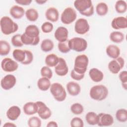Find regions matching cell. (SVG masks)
<instances>
[{"instance_id": "1", "label": "cell", "mask_w": 127, "mask_h": 127, "mask_svg": "<svg viewBox=\"0 0 127 127\" xmlns=\"http://www.w3.org/2000/svg\"><path fill=\"white\" fill-rule=\"evenodd\" d=\"M73 4L75 8L83 15L89 17L94 13V6L90 0H76Z\"/></svg>"}, {"instance_id": "2", "label": "cell", "mask_w": 127, "mask_h": 127, "mask_svg": "<svg viewBox=\"0 0 127 127\" xmlns=\"http://www.w3.org/2000/svg\"><path fill=\"white\" fill-rule=\"evenodd\" d=\"M0 26L1 32L6 35H10L17 31L18 26L9 17L3 16L0 20Z\"/></svg>"}, {"instance_id": "3", "label": "cell", "mask_w": 127, "mask_h": 127, "mask_svg": "<svg viewBox=\"0 0 127 127\" xmlns=\"http://www.w3.org/2000/svg\"><path fill=\"white\" fill-rule=\"evenodd\" d=\"M89 95L90 97L94 100L102 101L108 96V90L105 85H95L90 89Z\"/></svg>"}, {"instance_id": "4", "label": "cell", "mask_w": 127, "mask_h": 127, "mask_svg": "<svg viewBox=\"0 0 127 127\" xmlns=\"http://www.w3.org/2000/svg\"><path fill=\"white\" fill-rule=\"evenodd\" d=\"M88 62V58L86 55L82 54L77 56L74 60L73 70L79 74H84L87 70Z\"/></svg>"}, {"instance_id": "5", "label": "cell", "mask_w": 127, "mask_h": 127, "mask_svg": "<svg viewBox=\"0 0 127 127\" xmlns=\"http://www.w3.org/2000/svg\"><path fill=\"white\" fill-rule=\"evenodd\" d=\"M50 89L51 93L57 101L62 102L65 99L66 97L65 90L60 83H53L51 85Z\"/></svg>"}, {"instance_id": "6", "label": "cell", "mask_w": 127, "mask_h": 127, "mask_svg": "<svg viewBox=\"0 0 127 127\" xmlns=\"http://www.w3.org/2000/svg\"><path fill=\"white\" fill-rule=\"evenodd\" d=\"M68 45L70 50L77 52H83L87 47V41L80 37H74L68 40Z\"/></svg>"}, {"instance_id": "7", "label": "cell", "mask_w": 127, "mask_h": 127, "mask_svg": "<svg viewBox=\"0 0 127 127\" xmlns=\"http://www.w3.org/2000/svg\"><path fill=\"white\" fill-rule=\"evenodd\" d=\"M77 14L75 10L71 7L66 8L62 12L61 16V20L64 24H69L76 19Z\"/></svg>"}, {"instance_id": "8", "label": "cell", "mask_w": 127, "mask_h": 127, "mask_svg": "<svg viewBox=\"0 0 127 127\" xmlns=\"http://www.w3.org/2000/svg\"><path fill=\"white\" fill-rule=\"evenodd\" d=\"M124 64V59L122 57H118L110 61L108 64V67L111 72L117 74L123 68Z\"/></svg>"}, {"instance_id": "9", "label": "cell", "mask_w": 127, "mask_h": 127, "mask_svg": "<svg viewBox=\"0 0 127 127\" xmlns=\"http://www.w3.org/2000/svg\"><path fill=\"white\" fill-rule=\"evenodd\" d=\"M90 26L87 20L85 18H79L76 20L74 25V30L78 34L83 35L88 32Z\"/></svg>"}, {"instance_id": "10", "label": "cell", "mask_w": 127, "mask_h": 127, "mask_svg": "<svg viewBox=\"0 0 127 127\" xmlns=\"http://www.w3.org/2000/svg\"><path fill=\"white\" fill-rule=\"evenodd\" d=\"M1 67L5 72H13L18 67V64L9 58L3 59L1 62Z\"/></svg>"}, {"instance_id": "11", "label": "cell", "mask_w": 127, "mask_h": 127, "mask_svg": "<svg viewBox=\"0 0 127 127\" xmlns=\"http://www.w3.org/2000/svg\"><path fill=\"white\" fill-rule=\"evenodd\" d=\"M37 113L40 118L43 120H47L50 118L52 115L51 110L46 106V105L42 101H37Z\"/></svg>"}, {"instance_id": "12", "label": "cell", "mask_w": 127, "mask_h": 127, "mask_svg": "<svg viewBox=\"0 0 127 127\" xmlns=\"http://www.w3.org/2000/svg\"><path fill=\"white\" fill-rule=\"evenodd\" d=\"M16 83V77L12 74H7L1 79L0 85L3 89L8 90L13 88Z\"/></svg>"}, {"instance_id": "13", "label": "cell", "mask_w": 127, "mask_h": 127, "mask_svg": "<svg viewBox=\"0 0 127 127\" xmlns=\"http://www.w3.org/2000/svg\"><path fill=\"white\" fill-rule=\"evenodd\" d=\"M114 123V118L109 114L101 113L98 115V123L99 127L110 126Z\"/></svg>"}, {"instance_id": "14", "label": "cell", "mask_w": 127, "mask_h": 127, "mask_svg": "<svg viewBox=\"0 0 127 127\" xmlns=\"http://www.w3.org/2000/svg\"><path fill=\"white\" fill-rule=\"evenodd\" d=\"M55 71L56 74L60 76H64L68 73V68L64 59L59 58V62L55 66Z\"/></svg>"}, {"instance_id": "15", "label": "cell", "mask_w": 127, "mask_h": 127, "mask_svg": "<svg viewBox=\"0 0 127 127\" xmlns=\"http://www.w3.org/2000/svg\"><path fill=\"white\" fill-rule=\"evenodd\" d=\"M68 32L67 29L63 26L59 27L54 33L56 39L59 42H65L68 39Z\"/></svg>"}, {"instance_id": "16", "label": "cell", "mask_w": 127, "mask_h": 127, "mask_svg": "<svg viewBox=\"0 0 127 127\" xmlns=\"http://www.w3.org/2000/svg\"><path fill=\"white\" fill-rule=\"evenodd\" d=\"M111 26L113 29L116 30L125 29L127 27V19L124 16L115 17L111 22Z\"/></svg>"}, {"instance_id": "17", "label": "cell", "mask_w": 127, "mask_h": 127, "mask_svg": "<svg viewBox=\"0 0 127 127\" xmlns=\"http://www.w3.org/2000/svg\"><path fill=\"white\" fill-rule=\"evenodd\" d=\"M21 110L17 106H12L10 107L6 112L7 118L11 121H15L20 116Z\"/></svg>"}, {"instance_id": "18", "label": "cell", "mask_w": 127, "mask_h": 127, "mask_svg": "<svg viewBox=\"0 0 127 127\" xmlns=\"http://www.w3.org/2000/svg\"><path fill=\"white\" fill-rule=\"evenodd\" d=\"M66 87L69 94L72 96H77L80 92V86L75 82L70 81L68 82L66 85Z\"/></svg>"}, {"instance_id": "19", "label": "cell", "mask_w": 127, "mask_h": 127, "mask_svg": "<svg viewBox=\"0 0 127 127\" xmlns=\"http://www.w3.org/2000/svg\"><path fill=\"white\" fill-rule=\"evenodd\" d=\"M45 16L48 20L55 22L59 19V13L57 8L51 7L47 9L45 12Z\"/></svg>"}, {"instance_id": "20", "label": "cell", "mask_w": 127, "mask_h": 127, "mask_svg": "<svg viewBox=\"0 0 127 127\" xmlns=\"http://www.w3.org/2000/svg\"><path fill=\"white\" fill-rule=\"evenodd\" d=\"M9 13L14 18L18 19L21 18L24 16L25 10L22 7L15 5L10 8Z\"/></svg>"}, {"instance_id": "21", "label": "cell", "mask_w": 127, "mask_h": 127, "mask_svg": "<svg viewBox=\"0 0 127 127\" xmlns=\"http://www.w3.org/2000/svg\"><path fill=\"white\" fill-rule=\"evenodd\" d=\"M89 75L92 81L95 82L101 81L104 78L103 73L96 68H92L89 71Z\"/></svg>"}, {"instance_id": "22", "label": "cell", "mask_w": 127, "mask_h": 127, "mask_svg": "<svg viewBox=\"0 0 127 127\" xmlns=\"http://www.w3.org/2000/svg\"><path fill=\"white\" fill-rule=\"evenodd\" d=\"M37 105L36 102H29L25 103L23 107L24 113L27 115H32L37 113Z\"/></svg>"}, {"instance_id": "23", "label": "cell", "mask_w": 127, "mask_h": 127, "mask_svg": "<svg viewBox=\"0 0 127 127\" xmlns=\"http://www.w3.org/2000/svg\"><path fill=\"white\" fill-rule=\"evenodd\" d=\"M106 52L107 55L113 59L119 57L120 55V48L115 45H110L106 48Z\"/></svg>"}, {"instance_id": "24", "label": "cell", "mask_w": 127, "mask_h": 127, "mask_svg": "<svg viewBox=\"0 0 127 127\" xmlns=\"http://www.w3.org/2000/svg\"><path fill=\"white\" fill-rule=\"evenodd\" d=\"M24 33L29 37L36 38L39 36L40 31L38 27L36 25H29L26 27Z\"/></svg>"}, {"instance_id": "25", "label": "cell", "mask_w": 127, "mask_h": 127, "mask_svg": "<svg viewBox=\"0 0 127 127\" xmlns=\"http://www.w3.org/2000/svg\"><path fill=\"white\" fill-rule=\"evenodd\" d=\"M21 40L24 45L35 46L39 43L40 38L39 36L36 38H32L27 36L24 33L21 35Z\"/></svg>"}, {"instance_id": "26", "label": "cell", "mask_w": 127, "mask_h": 127, "mask_svg": "<svg viewBox=\"0 0 127 127\" xmlns=\"http://www.w3.org/2000/svg\"><path fill=\"white\" fill-rule=\"evenodd\" d=\"M12 56L16 61L22 64L26 58V50L15 49L12 52Z\"/></svg>"}, {"instance_id": "27", "label": "cell", "mask_w": 127, "mask_h": 127, "mask_svg": "<svg viewBox=\"0 0 127 127\" xmlns=\"http://www.w3.org/2000/svg\"><path fill=\"white\" fill-rule=\"evenodd\" d=\"M51 82L49 78L42 77L39 78L37 81L38 88L43 91L48 90L51 87Z\"/></svg>"}, {"instance_id": "28", "label": "cell", "mask_w": 127, "mask_h": 127, "mask_svg": "<svg viewBox=\"0 0 127 127\" xmlns=\"http://www.w3.org/2000/svg\"><path fill=\"white\" fill-rule=\"evenodd\" d=\"M59 58L54 54L47 55L45 58V64L49 67L55 66L59 62Z\"/></svg>"}, {"instance_id": "29", "label": "cell", "mask_w": 127, "mask_h": 127, "mask_svg": "<svg viewBox=\"0 0 127 127\" xmlns=\"http://www.w3.org/2000/svg\"><path fill=\"white\" fill-rule=\"evenodd\" d=\"M124 34L121 32L114 31L110 33V40L116 43H120L123 42L124 40Z\"/></svg>"}, {"instance_id": "30", "label": "cell", "mask_w": 127, "mask_h": 127, "mask_svg": "<svg viewBox=\"0 0 127 127\" xmlns=\"http://www.w3.org/2000/svg\"><path fill=\"white\" fill-rule=\"evenodd\" d=\"M54 47L53 42L49 39H44L41 44V49L44 52H48L52 51Z\"/></svg>"}, {"instance_id": "31", "label": "cell", "mask_w": 127, "mask_h": 127, "mask_svg": "<svg viewBox=\"0 0 127 127\" xmlns=\"http://www.w3.org/2000/svg\"><path fill=\"white\" fill-rule=\"evenodd\" d=\"M25 16L28 20L32 22L35 21L39 17L37 10L34 8H29L25 12Z\"/></svg>"}, {"instance_id": "32", "label": "cell", "mask_w": 127, "mask_h": 127, "mask_svg": "<svg viewBox=\"0 0 127 127\" xmlns=\"http://www.w3.org/2000/svg\"><path fill=\"white\" fill-rule=\"evenodd\" d=\"M85 120L86 122L90 125H97L98 115L93 112H88L85 116Z\"/></svg>"}, {"instance_id": "33", "label": "cell", "mask_w": 127, "mask_h": 127, "mask_svg": "<svg viewBox=\"0 0 127 127\" xmlns=\"http://www.w3.org/2000/svg\"><path fill=\"white\" fill-rule=\"evenodd\" d=\"M108 11V6L105 2H100L97 4L96 7V11L99 16L105 15Z\"/></svg>"}, {"instance_id": "34", "label": "cell", "mask_w": 127, "mask_h": 127, "mask_svg": "<svg viewBox=\"0 0 127 127\" xmlns=\"http://www.w3.org/2000/svg\"><path fill=\"white\" fill-rule=\"evenodd\" d=\"M10 50L9 43L4 40L0 41V55L1 56L7 55Z\"/></svg>"}, {"instance_id": "35", "label": "cell", "mask_w": 127, "mask_h": 127, "mask_svg": "<svg viewBox=\"0 0 127 127\" xmlns=\"http://www.w3.org/2000/svg\"><path fill=\"white\" fill-rule=\"evenodd\" d=\"M117 120L121 123H125L127 121V111L125 109H120L116 113Z\"/></svg>"}, {"instance_id": "36", "label": "cell", "mask_w": 127, "mask_h": 127, "mask_svg": "<svg viewBox=\"0 0 127 127\" xmlns=\"http://www.w3.org/2000/svg\"><path fill=\"white\" fill-rule=\"evenodd\" d=\"M115 9L119 13H124L127 9V4L125 0H120L116 1L115 4Z\"/></svg>"}, {"instance_id": "37", "label": "cell", "mask_w": 127, "mask_h": 127, "mask_svg": "<svg viewBox=\"0 0 127 127\" xmlns=\"http://www.w3.org/2000/svg\"><path fill=\"white\" fill-rule=\"evenodd\" d=\"M71 112L75 115H80L82 114L84 111L83 106L78 103L73 104L70 107Z\"/></svg>"}, {"instance_id": "38", "label": "cell", "mask_w": 127, "mask_h": 127, "mask_svg": "<svg viewBox=\"0 0 127 127\" xmlns=\"http://www.w3.org/2000/svg\"><path fill=\"white\" fill-rule=\"evenodd\" d=\"M41 124V120L37 117H32L28 121V126L29 127H40Z\"/></svg>"}, {"instance_id": "39", "label": "cell", "mask_w": 127, "mask_h": 127, "mask_svg": "<svg viewBox=\"0 0 127 127\" xmlns=\"http://www.w3.org/2000/svg\"><path fill=\"white\" fill-rule=\"evenodd\" d=\"M12 45L15 47H20L24 45L21 40V35L17 34L12 36L11 40Z\"/></svg>"}, {"instance_id": "40", "label": "cell", "mask_w": 127, "mask_h": 127, "mask_svg": "<svg viewBox=\"0 0 127 127\" xmlns=\"http://www.w3.org/2000/svg\"><path fill=\"white\" fill-rule=\"evenodd\" d=\"M58 48L60 52L62 53H67L69 52L70 49L68 45V40L63 42H59Z\"/></svg>"}, {"instance_id": "41", "label": "cell", "mask_w": 127, "mask_h": 127, "mask_svg": "<svg viewBox=\"0 0 127 127\" xmlns=\"http://www.w3.org/2000/svg\"><path fill=\"white\" fill-rule=\"evenodd\" d=\"M40 73L42 77H45L51 79L53 76V72L48 66H43L40 70Z\"/></svg>"}, {"instance_id": "42", "label": "cell", "mask_w": 127, "mask_h": 127, "mask_svg": "<svg viewBox=\"0 0 127 127\" xmlns=\"http://www.w3.org/2000/svg\"><path fill=\"white\" fill-rule=\"evenodd\" d=\"M119 77L122 82L123 87L127 90V72L126 70L121 71Z\"/></svg>"}, {"instance_id": "43", "label": "cell", "mask_w": 127, "mask_h": 127, "mask_svg": "<svg viewBox=\"0 0 127 127\" xmlns=\"http://www.w3.org/2000/svg\"><path fill=\"white\" fill-rule=\"evenodd\" d=\"M70 126L72 127H83L84 123L79 117H74L70 121Z\"/></svg>"}, {"instance_id": "44", "label": "cell", "mask_w": 127, "mask_h": 127, "mask_svg": "<svg viewBox=\"0 0 127 127\" xmlns=\"http://www.w3.org/2000/svg\"><path fill=\"white\" fill-rule=\"evenodd\" d=\"M54 26L52 23L50 22H45L41 26L42 31L45 33H49L52 31Z\"/></svg>"}, {"instance_id": "45", "label": "cell", "mask_w": 127, "mask_h": 127, "mask_svg": "<svg viewBox=\"0 0 127 127\" xmlns=\"http://www.w3.org/2000/svg\"><path fill=\"white\" fill-rule=\"evenodd\" d=\"M33 60V55L32 53L29 51L26 50V58L25 61L22 64L24 65H27L31 64Z\"/></svg>"}, {"instance_id": "46", "label": "cell", "mask_w": 127, "mask_h": 127, "mask_svg": "<svg viewBox=\"0 0 127 127\" xmlns=\"http://www.w3.org/2000/svg\"><path fill=\"white\" fill-rule=\"evenodd\" d=\"M70 76L72 79L75 80H80L84 78V74H79L75 72L73 69L70 72Z\"/></svg>"}, {"instance_id": "47", "label": "cell", "mask_w": 127, "mask_h": 127, "mask_svg": "<svg viewBox=\"0 0 127 127\" xmlns=\"http://www.w3.org/2000/svg\"><path fill=\"white\" fill-rule=\"evenodd\" d=\"M15 2L20 5H29L32 2L31 0H17Z\"/></svg>"}, {"instance_id": "48", "label": "cell", "mask_w": 127, "mask_h": 127, "mask_svg": "<svg viewBox=\"0 0 127 127\" xmlns=\"http://www.w3.org/2000/svg\"><path fill=\"white\" fill-rule=\"evenodd\" d=\"M58 126L57 123L54 121H51L47 125V127H57Z\"/></svg>"}, {"instance_id": "49", "label": "cell", "mask_w": 127, "mask_h": 127, "mask_svg": "<svg viewBox=\"0 0 127 127\" xmlns=\"http://www.w3.org/2000/svg\"><path fill=\"white\" fill-rule=\"evenodd\" d=\"M16 126L11 123L7 122L4 125H3V127H16Z\"/></svg>"}, {"instance_id": "50", "label": "cell", "mask_w": 127, "mask_h": 127, "mask_svg": "<svg viewBox=\"0 0 127 127\" xmlns=\"http://www.w3.org/2000/svg\"><path fill=\"white\" fill-rule=\"evenodd\" d=\"M36 2H37L39 4H43L46 2L47 1V0H35Z\"/></svg>"}]
</instances>
